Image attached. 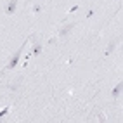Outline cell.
I'll return each mask as SVG.
<instances>
[{
	"instance_id": "8",
	"label": "cell",
	"mask_w": 123,
	"mask_h": 123,
	"mask_svg": "<svg viewBox=\"0 0 123 123\" xmlns=\"http://www.w3.org/2000/svg\"><path fill=\"white\" fill-rule=\"evenodd\" d=\"M92 16H94V9H88L87 11V18H92Z\"/></svg>"
},
{
	"instance_id": "1",
	"label": "cell",
	"mask_w": 123,
	"mask_h": 123,
	"mask_svg": "<svg viewBox=\"0 0 123 123\" xmlns=\"http://www.w3.org/2000/svg\"><path fill=\"white\" fill-rule=\"evenodd\" d=\"M26 42H28V38L23 42V45L16 50L12 55H11V59H9V62H7V66H5V69H14L16 66H18V62H19V57H21V54H23V50H24V45H26Z\"/></svg>"
},
{
	"instance_id": "4",
	"label": "cell",
	"mask_w": 123,
	"mask_h": 123,
	"mask_svg": "<svg viewBox=\"0 0 123 123\" xmlns=\"http://www.w3.org/2000/svg\"><path fill=\"white\" fill-rule=\"evenodd\" d=\"M121 88H123V83L120 81V83H116V87H114V88H113V92H111V97H113V99H118V97H120Z\"/></svg>"
},
{
	"instance_id": "9",
	"label": "cell",
	"mask_w": 123,
	"mask_h": 123,
	"mask_svg": "<svg viewBox=\"0 0 123 123\" xmlns=\"http://www.w3.org/2000/svg\"><path fill=\"white\" fill-rule=\"evenodd\" d=\"M33 11H35V12H40V11H42V5H35Z\"/></svg>"
},
{
	"instance_id": "5",
	"label": "cell",
	"mask_w": 123,
	"mask_h": 123,
	"mask_svg": "<svg viewBox=\"0 0 123 123\" xmlns=\"http://www.w3.org/2000/svg\"><path fill=\"white\" fill-rule=\"evenodd\" d=\"M42 54V43L40 42H33V50H31L30 55H40Z\"/></svg>"
},
{
	"instance_id": "6",
	"label": "cell",
	"mask_w": 123,
	"mask_h": 123,
	"mask_svg": "<svg viewBox=\"0 0 123 123\" xmlns=\"http://www.w3.org/2000/svg\"><path fill=\"white\" fill-rule=\"evenodd\" d=\"M116 43H118V40H113V42L108 45V49H106V52H104V55H109L113 50H114V47H116Z\"/></svg>"
},
{
	"instance_id": "3",
	"label": "cell",
	"mask_w": 123,
	"mask_h": 123,
	"mask_svg": "<svg viewBox=\"0 0 123 123\" xmlns=\"http://www.w3.org/2000/svg\"><path fill=\"white\" fill-rule=\"evenodd\" d=\"M73 28H75V23H69V24H64V26L59 30V35L61 37H66L68 33H69V31L73 30Z\"/></svg>"
},
{
	"instance_id": "2",
	"label": "cell",
	"mask_w": 123,
	"mask_h": 123,
	"mask_svg": "<svg viewBox=\"0 0 123 123\" xmlns=\"http://www.w3.org/2000/svg\"><path fill=\"white\" fill-rule=\"evenodd\" d=\"M16 9H18V0H9V4H7V7H5V14L12 16L16 12Z\"/></svg>"
},
{
	"instance_id": "7",
	"label": "cell",
	"mask_w": 123,
	"mask_h": 123,
	"mask_svg": "<svg viewBox=\"0 0 123 123\" xmlns=\"http://www.w3.org/2000/svg\"><path fill=\"white\" fill-rule=\"evenodd\" d=\"M7 113H9V106H7V108H4L2 111H0V118H2V116H5Z\"/></svg>"
}]
</instances>
